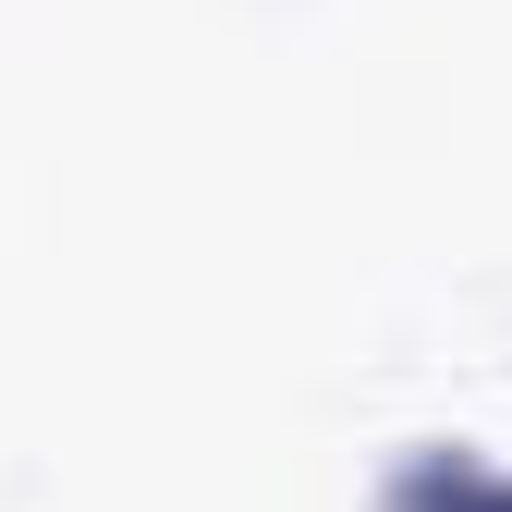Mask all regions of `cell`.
I'll use <instances>...</instances> for the list:
<instances>
[{
	"mask_svg": "<svg viewBox=\"0 0 512 512\" xmlns=\"http://www.w3.org/2000/svg\"><path fill=\"white\" fill-rule=\"evenodd\" d=\"M415 512H512V488H476V476H439Z\"/></svg>",
	"mask_w": 512,
	"mask_h": 512,
	"instance_id": "obj_1",
	"label": "cell"
}]
</instances>
